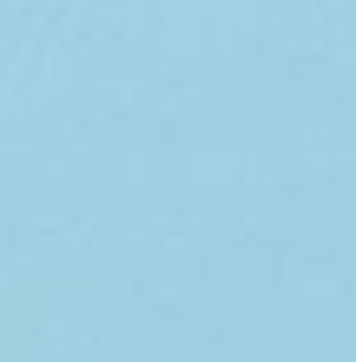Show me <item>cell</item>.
Wrapping results in <instances>:
<instances>
[{
    "instance_id": "cell-1",
    "label": "cell",
    "mask_w": 356,
    "mask_h": 362,
    "mask_svg": "<svg viewBox=\"0 0 356 362\" xmlns=\"http://www.w3.org/2000/svg\"><path fill=\"white\" fill-rule=\"evenodd\" d=\"M59 7H67V0H40V13H33V27H27V40H33V33H47L53 20H59ZM33 47H40V40H33ZM33 47H20V53L7 59V73H0V105H7V93H13V79L27 73V59H33Z\"/></svg>"
}]
</instances>
